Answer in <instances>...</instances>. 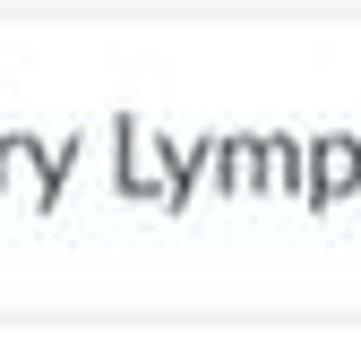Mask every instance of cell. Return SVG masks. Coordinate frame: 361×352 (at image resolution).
<instances>
[{
  "label": "cell",
  "instance_id": "1",
  "mask_svg": "<svg viewBox=\"0 0 361 352\" xmlns=\"http://www.w3.org/2000/svg\"><path fill=\"white\" fill-rule=\"evenodd\" d=\"M353 189H361V146L353 138H319V146H310V189L301 198L310 206H344Z\"/></svg>",
  "mask_w": 361,
  "mask_h": 352
}]
</instances>
